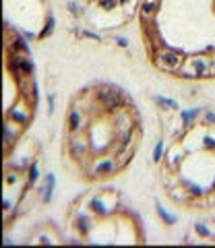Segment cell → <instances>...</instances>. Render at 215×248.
I'll return each mask as SVG.
<instances>
[{"instance_id": "cell-1", "label": "cell", "mask_w": 215, "mask_h": 248, "mask_svg": "<svg viewBox=\"0 0 215 248\" xmlns=\"http://www.w3.org/2000/svg\"><path fill=\"white\" fill-rule=\"evenodd\" d=\"M143 116L114 83H89L71 97L60 130V161L75 180L106 184L133 164L143 143Z\"/></svg>"}, {"instance_id": "cell-2", "label": "cell", "mask_w": 215, "mask_h": 248, "mask_svg": "<svg viewBox=\"0 0 215 248\" xmlns=\"http://www.w3.org/2000/svg\"><path fill=\"white\" fill-rule=\"evenodd\" d=\"M137 23L155 71L188 83L215 81V0H141Z\"/></svg>"}, {"instance_id": "cell-3", "label": "cell", "mask_w": 215, "mask_h": 248, "mask_svg": "<svg viewBox=\"0 0 215 248\" xmlns=\"http://www.w3.org/2000/svg\"><path fill=\"white\" fill-rule=\"evenodd\" d=\"M155 166L159 188L174 207L193 213L215 209V114L182 110L161 137Z\"/></svg>"}, {"instance_id": "cell-4", "label": "cell", "mask_w": 215, "mask_h": 248, "mask_svg": "<svg viewBox=\"0 0 215 248\" xmlns=\"http://www.w3.org/2000/svg\"><path fill=\"white\" fill-rule=\"evenodd\" d=\"M64 232L75 244H145L143 219L110 186L77 197L66 209Z\"/></svg>"}, {"instance_id": "cell-5", "label": "cell", "mask_w": 215, "mask_h": 248, "mask_svg": "<svg viewBox=\"0 0 215 248\" xmlns=\"http://www.w3.org/2000/svg\"><path fill=\"white\" fill-rule=\"evenodd\" d=\"M25 42L19 31L4 25V155L23 141L37 110V83Z\"/></svg>"}, {"instance_id": "cell-6", "label": "cell", "mask_w": 215, "mask_h": 248, "mask_svg": "<svg viewBox=\"0 0 215 248\" xmlns=\"http://www.w3.org/2000/svg\"><path fill=\"white\" fill-rule=\"evenodd\" d=\"M44 174L40 149L33 143H19L11 153L4 155V223L17 219L29 205V199L37 190Z\"/></svg>"}, {"instance_id": "cell-7", "label": "cell", "mask_w": 215, "mask_h": 248, "mask_svg": "<svg viewBox=\"0 0 215 248\" xmlns=\"http://www.w3.org/2000/svg\"><path fill=\"white\" fill-rule=\"evenodd\" d=\"M71 15L93 31H116L139 15L141 0H68Z\"/></svg>"}, {"instance_id": "cell-8", "label": "cell", "mask_w": 215, "mask_h": 248, "mask_svg": "<svg viewBox=\"0 0 215 248\" xmlns=\"http://www.w3.org/2000/svg\"><path fill=\"white\" fill-rule=\"evenodd\" d=\"M6 25L25 37L42 40L50 27V9L44 0H4Z\"/></svg>"}, {"instance_id": "cell-9", "label": "cell", "mask_w": 215, "mask_h": 248, "mask_svg": "<svg viewBox=\"0 0 215 248\" xmlns=\"http://www.w3.org/2000/svg\"><path fill=\"white\" fill-rule=\"evenodd\" d=\"M186 244H215V221H199L184 236Z\"/></svg>"}]
</instances>
